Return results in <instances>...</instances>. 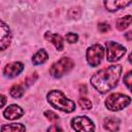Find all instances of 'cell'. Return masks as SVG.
I'll return each mask as SVG.
<instances>
[{"label":"cell","instance_id":"6da1fadb","mask_svg":"<svg viewBox=\"0 0 132 132\" xmlns=\"http://www.w3.org/2000/svg\"><path fill=\"white\" fill-rule=\"evenodd\" d=\"M121 65H111L107 68L97 71L91 77V84L98 92L102 94L106 93L117 86L121 76Z\"/></svg>","mask_w":132,"mask_h":132},{"label":"cell","instance_id":"7a4b0ae2","mask_svg":"<svg viewBox=\"0 0 132 132\" xmlns=\"http://www.w3.org/2000/svg\"><path fill=\"white\" fill-rule=\"evenodd\" d=\"M46 97L50 104L59 110H62L64 112H72L75 109V103L72 100L68 99L61 91L53 90L47 94Z\"/></svg>","mask_w":132,"mask_h":132},{"label":"cell","instance_id":"3957f363","mask_svg":"<svg viewBox=\"0 0 132 132\" xmlns=\"http://www.w3.org/2000/svg\"><path fill=\"white\" fill-rule=\"evenodd\" d=\"M131 103V99L129 96L121 94V93H113L109 95L105 100L106 107L111 111H118Z\"/></svg>","mask_w":132,"mask_h":132},{"label":"cell","instance_id":"277c9868","mask_svg":"<svg viewBox=\"0 0 132 132\" xmlns=\"http://www.w3.org/2000/svg\"><path fill=\"white\" fill-rule=\"evenodd\" d=\"M74 66V62L67 57L61 58L58 62L54 63L50 68V73L54 77H61L64 74L68 73Z\"/></svg>","mask_w":132,"mask_h":132},{"label":"cell","instance_id":"5b68a950","mask_svg":"<svg viewBox=\"0 0 132 132\" xmlns=\"http://www.w3.org/2000/svg\"><path fill=\"white\" fill-rule=\"evenodd\" d=\"M126 54V48L114 41L106 42V59L108 62H117Z\"/></svg>","mask_w":132,"mask_h":132},{"label":"cell","instance_id":"8992f818","mask_svg":"<svg viewBox=\"0 0 132 132\" xmlns=\"http://www.w3.org/2000/svg\"><path fill=\"white\" fill-rule=\"evenodd\" d=\"M103 55H104V50L102 45L94 44L87 50V61L91 66L96 67L100 64Z\"/></svg>","mask_w":132,"mask_h":132},{"label":"cell","instance_id":"52a82bcc","mask_svg":"<svg viewBox=\"0 0 132 132\" xmlns=\"http://www.w3.org/2000/svg\"><path fill=\"white\" fill-rule=\"evenodd\" d=\"M71 127L75 131H94L93 122L87 117H76L71 121Z\"/></svg>","mask_w":132,"mask_h":132},{"label":"cell","instance_id":"ba28073f","mask_svg":"<svg viewBox=\"0 0 132 132\" xmlns=\"http://www.w3.org/2000/svg\"><path fill=\"white\" fill-rule=\"evenodd\" d=\"M11 41V34L9 31L8 26L2 21L1 22V36H0V47L2 51H4Z\"/></svg>","mask_w":132,"mask_h":132},{"label":"cell","instance_id":"9c48e42d","mask_svg":"<svg viewBox=\"0 0 132 132\" xmlns=\"http://www.w3.org/2000/svg\"><path fill=\"white\" fill-rule=\"evenodd\" d=\"M23 69H24L23 63H21V62H12V63L7 64L4 67L3 72L8 77H14V76L19 75L23 71Z\"/></svg>","mask_w":132,"mask_h":132},{"label":"cell","instance_id":"30bf717a","mask_svg":"<svg viewBox=\"0 0 132 132\" xmlns=\"http://www.w3.org/2000/svg\"><path fill=\"white\" fill-rule=\"evenodd\" d=\"M23 114H24V110L19 105H15V104L9 105L3 111V116L7 120H16V119H20Z\"/></svg>","mask_w":132,"mask_h":132},{"label":"cell","instance_id":"8fae6325","mask_svg":"<svg viewBox=\"0 0 132 132\" xmlns=\"http://www.w3.org/2000/svg\"><path fill=\"white\" fill-rule=\"evenodd\" d=\"M131 2H132V0H105L104 5L107 10L116 11L120 8H124V7L128 6Z\"/></svg>","mask_w":132,"mask_h":132},{"label":"cell","instance_id":"7c38bea8","mask_svg":"<svg viewBox=\"0 0 132 132\" xmlns=\"http://www.w3.org/2000/svg\"><path fill=\"white\" fill-rule=\"evenodd\" d=\"M45 39H47L48 41H51L58 51H62L64 48V42H63V38L59 35V34H54L51 32H46L44 35Z\"/></svg>","mask_w":132,"mask_h":132},{"label":"cell","instance_id":"4fadbf2b","mask_svg":"<svg viewBox=\"0 0 132 132\" xmlns=\"http://www.w3.org/2000/svg\"><path fill=\"white\" fill-rule=\"evenodd\" d=\"M119 126H120V120L118 118L108 117V118L104 119V122H103L104 129H106L108 131H117V130H119Z\"/></svg>","mask_w":132,"mask_h":132},{"label":"cell","instance_id":"5bb4252c","mask_svg":"<svg viewBox=\"0 0 132 132\" xmlns=\"http://www.w3.org/2000/svg\"><path fill=\"white\" fill-rule=\"evenodd\" d=\"M48 56L46 54V52L44 50H39L32 58V63L34 65H39V64H42L44 63L46 60H47Z\"/></svg>","mask_w":132,"mask_h":132},{"label":"cell","instance_id":"9a60e30c","mask_svg":"<svg viewBox=\"0 0 132 132\" xmlns=\"http://www.w3.org/2000/svg\"><path fill=\"white\" fill-rule=\"evenodd\" d=\"M132 23V15H126L124 18H121L117 21V28L120 30V31H123L125 30L130 24Z\"/></svg>","mask_w":132,"mask_h":132},{"label":"cell","instance_id":"2e32d148","mask_svg":"<svg viewBox=\"0 0 132 132\" xmlns=\"http://www.w3.org/2000/svg\"><path fill=\"white\" fill-rule=\"evenodd\" d=\"M1 130L3 132H6V131H9V132H19L20 131L21 132V131H25L26 128L22 124H10V125L2 126Z\"/></svg>","mask_w":132,"mask_h":132},{"label":"cell","instance_id":"e0dca14e","mask_svg":"<svg viewBox=\"0 0 132 132\" xmlns=\"http://www.w3.org/2000/svg\"><path fill=\"white\" fill-rule=\"evenodd\" d=\"M9 93L13 98H21L24 95V88L21 85H14L11 87Z\"/></svg>","mask_w":132,"mask_h":132},{"label":"cell","instance_id":"ac0fdd59","mask_svg":"<svg viewBox=\"0 0 132 132\" xmlns=\"http://www.w3.org/2000/svg\"><path fill=\"white\" fill-rule=\"evenodd\" d=\"M80 14H81V8L78 7V6L72 7V8H70L69 11H68V16H69L70 19H72V20H77V19H79Z\"/></svg>","mask_w":132,"mask_h":132},{"label":"cell","instance_id":"d6986e66","mask_svg":"<svg viewBox=\"0 0 132 132\" xmlns=\"http://www.w3.org/2000/svg\"><path fill=\"white\" fill-rule=\"evenodd\" d=\"M123 81L127 86V88L132 92V71H129L128 73L125 74V76L123 78Z\"/></svg>","mask_w":132,"mask_h":132},{"label":"cell","instance_id":"ffe728a7","mask_svg":"<svg viewBox=\"0 0 132 132\" xmlns=\"http://www.w3.org/2000/svg\"><path fill=\"white\" fill-rule=\"evenodd\" d=\"M78 104L84 109H90V108H92V102L88 98H85V97H81L78 100Z\"/></svg>","mask_w":132,"mask_h":132},{"label":"cell","instance_id":"44dd1931","mask_svg":"<svg viewBox=\"0 0 132 132\" xmlns=\"http://www.w3.org/2000/svg\"><path fill=\"white\" fill-rule=\"evenodd\" d=\"M44 116H45V118H46L50 122H52V123H56V122L59 120L58 114H56L55 112H53V111H51V110H46V111L44 112Z\"/></svg>","mask_w":132,"mask_h":132},{"label":"cell","instance_id":"7402d4cb","mask_svg":"<svg viewBox=\"0 0 132 132\" xmlns=\"http://www.w3.org/2000/svg\"><path fill=\"white\" fill-rule=\"evenodd\" d=\"M65 38H66V40H67L69 43H74V42H76V41H77V39H78V36H77V34L70 32V33L66 34Z\"/></svg>","mask_w":132,"mask_h":132},{"label":"cell","instance_id":"603a6c76","mask_svg":"<svg viewBox=\"0 0 132 132\" xmlns=\"http://www.w3.org/2000/svg\"><path fill=\"white\" fill-rule=\"evenodd\" d=\"M37 79V73H33V74H31V75H29L27 78H26V80H25V82H26V86L28 87V86H30V85H32L35 80Z\"/></svg>","mask_w":132,"mask_h":132},{"label":"cell","instance_id":"cb8c5ba5","mask_svg":"<svg viewBox=\"0 0 132 132\" xmlns=\"http://www.w3.org/2000/svg\"><path fill=\"white\" fill-rule=\"evenodd\" d=\"M98 29H99V31H100L101 33H106L107 31H109L110 27H109V25L106 24V23H100V24L98 25Z\"/></svg>","mask_w":132,"mask_h":132},{"label":"cell","instance_id":"d4e9b609","mask_svg":"<svg viewBox=\"0 0 132 132\" xmlns=\"http://www.w3.org/2000/svg\"><path fill=\"white\" fill-rule=\"evenodd\" d=\"M125 37L127 40H132V31H129L125 34Z\"/></svg>","mask_w":132,"mask_h":132},{"label":"cell","instance_id":"484cf974","mask_svg":"<svg viewBox=\"0 0 132 132\" xmlns=\"http://www.w3.org/2000/svg\"><path fill=\"white\" fill-rule=\"evenodd\" d=\"M47 130H48V131H57V130H62V129L59 128L58 126H53V127H50Z\"/></svg>","mask_w":132,"mask_h":132},{"label":"cell","instance_id":"4316f807","mask_svg":"<svg viewBox=\"0 0 132 132\" xmlns=\"http://www.w3.org/2000/svg\"><path fill=\"white\" fill-rule=\"evenodd\" d=\"M79 92L80 93H84V94H86L87 93V89H86V86H80V88H79Z\"/></svg>","mask_w":132,"mask_h":132},{"label":"cell","instance_id":"83f0119b","mask_svg":"<svg viewBox=\"0 0 132 132\" xmlns=\"http://www.w3.org/2000/svg\"><path fill=\"white\" fill-rule=\"evenodd\" d=\"M1 98H2V104H1V106L3 107V106H4V104H5V101H6V98H5V96H4V95H2V96H1Z\"/></svg>","mask_w":132,"mask_h":132},{"label":"cell","instance_id":"f1b7e54d","mask_svg":"<svg viewBox=\"0 0 132 132\" xmlns=\"http://www.w3.org/2000/svg\"><path fill=\"white\" fill-rule=\"evenodd\" d=\"M128 59H129V62H130V63L132 64V53H131V54L129 55V58H128Z\"/></svg>","mask_w":132,"mask_h":132}]
</instances>
